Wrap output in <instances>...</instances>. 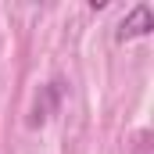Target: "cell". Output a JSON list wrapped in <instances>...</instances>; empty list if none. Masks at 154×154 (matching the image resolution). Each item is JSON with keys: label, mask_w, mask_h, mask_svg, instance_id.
<instances>
[{"label": "cell", "mask_w": 154, "mask_h": 154, "mask_svg": "<svg viewBox=\"0 0 154 154\" xmlns=\"http://www.w3.org/2000/svg\"><path fill=\"white\" fill-rule=\"evenodd\" d=\"M61 93H65V82H47L43 86V93L36 97V104H32V118H29V125H43L47 118H50V111L61 104Z\"/></svg>", "instance_id": "7a4b0ae2"}, {"label": "cell", "mask_w": 154, "mask_h": 154, "mask_svg": "<svg viewBox=\"0 0 154 154\" xmlns=\"http://www.w3.org/2000/svg\"><path fill=\"white\" fill-rule=\"evenodd\" d=\"M154 29V14H151V4H136L115 29V39L118 43H129V39H140V36H151Z\"/></svg>", "instance_id": "6da1fadb"}]
</instances>
